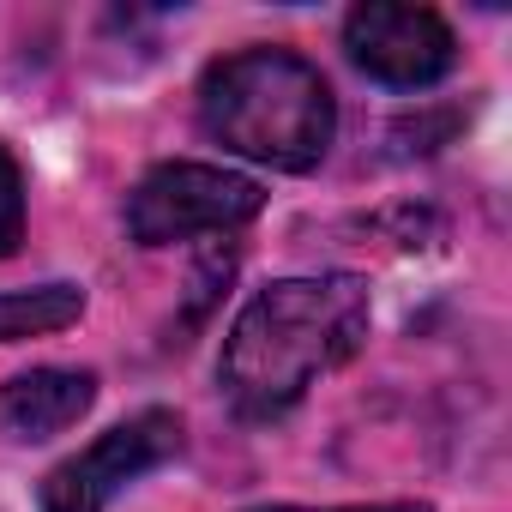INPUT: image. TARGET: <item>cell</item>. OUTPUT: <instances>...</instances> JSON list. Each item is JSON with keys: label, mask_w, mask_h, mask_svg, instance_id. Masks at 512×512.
Wrapping results in <instances>:
<instances>
[{"label": "cell", "mask_w": 512, "mask_h": 512, "mask_svg": "<svg viewBox=\"0 0 512 512\" xmlns=\"http://www.w3.org/2000/svg\"><path fill=\"white\" fill-rule=\"evenodd\" d=\"M368 344V284L350 272L278 278L253 296L217 356L223 398L247 422H272L308 398L314 380L338 374Z\"/></svg>", "instance_id": "obj_1"}, {"label": "cell", "mask_w": 512, "mask_h": 512, "mask_svg": "<svg viewBox=\"0 0 512 512\" xmlns=\"http://www.w3.org/2000/svg\"><path fill=\"white\" fill-rule=\"evenodd\" d=\"M199 127L247 163L302 175L338 139V97L308 55L260 43L205 67Z\"/></svg>", "instance_id": "obj_2"}, {"label": "cell", "mask_w": 512, "mask_h": 512, "mask_svg": "<svg viewBox=\"0 0 512 512\" xmlns=\"http://www.w3.org/2000/svg\"><path fill=\"white\" fill-rule=\"evenodd\" d=\"M266 211V187L217 163H157L127 193V235L139 247H175L193 235H229Z\"/></svg>", "instance_id": "obj_3"}, {"label": "cell", "mask_w": 512, "mask_h": 512, "mask_svg": "<svg viewBox=\"0 0 512 512\" xmlns=\"http://www.w3.org/2000/svg\"><path fill=\"white\" fill-rule=\"evenodd\" d=\"M181 452V416L175 410H139L121 428H109L103 440H91L85 452L61 458L43 476V512H103L127 482H139L145 470L169 464Z\"/></svg>", "instance_id": "obj_4"}, {"label": "cell", "mask_w": 512, "mask_h": 512, "mask_svg": "<svg viewBox=\"0 0 512 512\" xmlns=\"http://www.w3.org/2000/svg\"><path fill=\"white\" fill-rule=\"evenodd\" d=\"M350 61L392 85V91H428L458 67V37L434 7H398V0H368L344 19Z\"/></svg>", "instance_id": "obj_5"}, {"label": "cell", "mask_w": 512, "mask_h": 512, "mask_svg": "<svg viewBox=\"0 0 512 512\" xmlns=\"http://www.w3.org/2000/svg\"><path fill=\"white\" fill-rule=\"evenodd\" d=\"M97 404L91 368H31L0 386V434L7 440H55Z\"/></svg>", "instance_id": "obj_6"}, {"label": "cell", "mask_w": 512, "mask_h": 512, "mask_svg": "<svg viewBox=\"0 0 512 512\" xmlns=\"http://www.w3.org/2000/svg\"><path fill=\"white\" fill-rule=\"evenodd\" d=\"M85 314V290L79 284H37V290H0V344L19 338H43L61 332Z\"/></svg>", "instance_id": "obj_7"}, {"label": "cell", "mask_w": 512, "mask_h": 512, "mask_svg": "<svg viewBox=\"0 0 512 512\" xmlns=\"http://www.w3.org/2000/svg\"><path fill=\"white\" fill-rule=\"evenodd\" d=\"M19 241H25V169L0 145V260L19 253Z\"/></svg>", "instance_id": "obj_8"}, {"label": "cell", "mask_w": 512, "mask_h": 512, "mask_svg": "<svg viewBox=\"0 0 512 512\" xmlns=\"http://www.w3.org/2000/svg\"><path fill=\"white\" fill-rule=\"evenodd\" d=\"M260 512H434L422 500H368V506H260Z\"/></svg>", "instance_id": "obj_9"}]
</instances>
